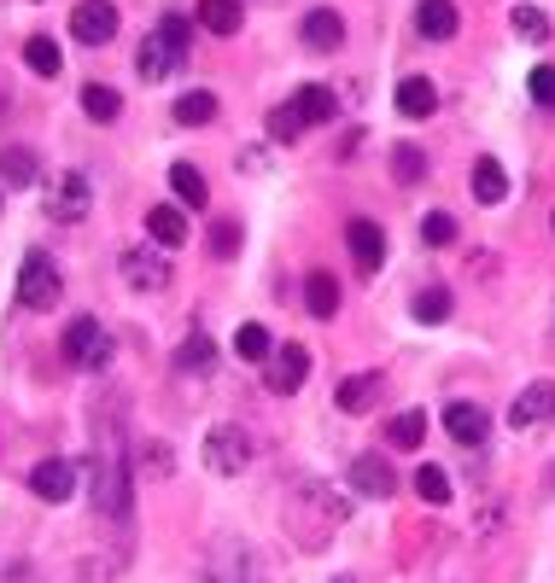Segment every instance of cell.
Here are the masks:
<instances>
[{
  "mask_svg": "<svg viewBox=\"0 0 555 583\" xmlns=\"http://www.w3.org/2000/svg\"><path fill=\"white\" fill-rule=\"evenodd\" d=\"M181 59H188V18L170 12L158 30H147V41H140V53H135V71L147 82H164V76L181 71Z\"/></svg>",
  "mask_w": 555,
  "mask_h": 583,
  "instance_id": "1",
  "label": "cell"
},
{
  "mask_svg": "<svg viewBox=\"0 0 555 583\" xmlns=\"http://www.w3.org/2000/svg\"><path fill=\"white\" fill-rule=\"evenodd\" d=\"M352 490L368 496V502H386V496L398 490L392 462H380V455H357V462H352Z\"/></svg>",
  "mask_w": 555,
  "mask_h": 583,
  "instance_id": "12",
  "label": "cell"
},
{
  "mask_svg": "<svg viewBox=\"0 0 555 583\" xmlns=\"http://www.w3.org/2000/svg\"><path fill=\"white\" fill-rule=\"evenodd\" d=\"M123 280H129L135 292H164L170 286V263H164V252L135 245V252H123Z\"/></svg>",
  "mask_w": 555,
  "mask_h": 583,
  "instance_id": "11",
  "label": "cell"
},
{
  "mask_svg": "<svg viewBox=\"0 0 555 583\" xmlns=\"http://www.w3.org/2000/svg\"><path fill=\"white\" fill-rule=\"evenodd\" d=\"M304 380H311V350L304 344H281L263 357V385L275 391V398H286V391H299Z\"/></svg>",
  "mask_w": 555,
  "mask_h": 583,
  "instance_id": "7",
  "label": "cell"
},
{
  "mask_svg": "<svg viewBox=\"0 0 555 583\" xmlns=\"http://www.w3.org/2000/svg\"><path fill=\"white\" fill-rule=\"evenodd\" d=\"M71 35L82 41V47H106V41L117 35V7H112V0H76Z\"/></svg>",
  "mask_w": 555,
  "mask_h": 583,
  "instance_id": "8",
  "label": "cell"
},
{
  "mask_svg": "<svg viewBox=\"0 0 555 583\" xmlns=\"http://www.w3.org/2000/svg\"><path fill=\"white\" fill-rule=\"evenodd\" d=\"M59 292H65V275L53 268V257L48 252H30L24 268H18V304H24V309H53Z\"/></svg>",
  "mask_w": 555,
  "mask_h": 583,
  "instance_id": "5",
  "label": "cell"
},
{
  "mask_svg": "<svg viewBox=\"0 0 555 583\" xmlns=\"http://www.w3.org/2000/svg\"><path fill=\"white\" fill-rule=\"evenodd\" d=\"M211 252H217V257H234V252H240V222L222 216V222L211 227Z\"/></svg>",
  "mask_w": 555,
  "mask_h": 583,
  "instance_id": "40",
  "label": "cell"
},
{
  "mask_svg": "<svg viewBox=\"0 0 555 583\" xmlns=\"http://www.w3.org/2000/svg\"><path fill=\"white\" fill-rule=\"evenodd\" d=\"M421 240H427V245H450V240H457V216H450V211H427Z\"/></svg>",
  "mask_w": 555,
  "mask_h": 583,
  "instance_id": "38",
  "label": "cell"
},
{
  "mask_svg": "<svg viewBox=\"0 0 555 583\" xmlns=\"http://www.w3.org/2000/svg\"><path fill=\"white\" fill-rule=\"evenodd\" d=\"M129 496H135V478H129V467H123V455L117 449L94 455V502L112 519H129Z\"/></svg>",
  "mask_w": 555,
  "mask_h": 583,
  "instance_id": "4",
  "label": "cell"
},
{
  "mask_svg": "<svg viewBox=\"0 0 555 583\" xmlns=\"http://www.w3.org/2000/svg\"><path fill=\"white\" fill-rule=\"evenodd\" d=\"M375 398H380V373H357V380H345L334 391V403L345 414H368V409H375Z\"/></svg>",
  "mask_w": 555,
  "mask_h": 583,
  "instance_id": "22",
  "label": "cell"
},
{
  "mask_svg": "<svg viewBox=\"0 0 555 583\" xmlns=\"http://www.w3.org/2000/svg\"><path fill=\"white\" fill-rule=\"evenodd\" d=\"M304 309H311L316 321H334L339 316V280L327 275V268H316V275L304 280Z\"/></svg>",
  "mask_w": 555,
  "mask_h": 583,
  "instance_id": "18",
  "label": "cell"
},
{
  "mask_svg": "<svg viewBox=\"0 0 555 583\" xmlns=\"http://www.w3.org/2000/svg\"><path fill=\"white\" fill-rule=\"evenodd\" d=\"M211 368H217V344L205 332H188L176 350V373H211Z\"/></svg>",
  "mask_w": 555,
  "mask_h": 583,
  "instance_id": "24",
  "label": "cell"
},
{
  "mask_svg": "<svg viewBox=\"0 0 555 583\" xmlns=\"http://www.w3.org/2000/svg\"><path fill=\"white\" fill-rule=\"evenodd\" d=\"M211 117H217V94L193 88V94H181V99H176V123H181V129H205Z\"/></svg>",
  "mask_w": 555,
  "mask_h": 583,
  "instance_id": "27",
  "label": "cell"
},
{
  "mask_svg": "<svg viewBox=\"0 0 555 583\" xmlns=\"http://www.w3.org/2000/svg\"><path fill=\"white\" fill-rule=\"evenodd\" d=\"M234 350H240V362H263L275 350V339H270V327H258V321H245L240 332H234Z\"/></svg>",
  "mask_w": 555,
  "mask_h": 583,
  "instance_id": "32",
  "label": "cell"
},
{
  "mask_svg": "<svg viewBox=\"0 0 555 583\" xmlns=\"http://www.w3.org/2000/svg\"><path fill=\"white\" fill-rule=\"evenodd\" d=\"M270 135H275V140H286V146H293V140L304 135V123H299V112H293V99L270 112Z\"/></svg>",
  "mask_w": 555,
  "mask_h": 583,
  "instance_id": "39",
  "label": "cell"
},
{
  "mask_svg": "<svg viewBox=\"0 0 555 583\" xmlns=\"http://www.w3.org/2000/svg\"><path fill=\"white\" fill-rule=\"evenodd\" d=\"M392 176L404 187H416L427 176V152H421V146H392Z\"/></svg>",
  "mask_w": 555,
  "mask_h": 583,
  "instance_id": "36",
  "label": "cell"
},
{
  "mask_svg": "<svg viewBox=\"0 0 555 583\" xmlns=\"http://www.w3.org/2000/svg\"><path fill=\"white\" fill-rule=\"evenodd\" d=\"M416 24H421L427 41H450V35H457V24H462V12L450 7V0H421Z\"/></svg>",
  "mask_w": 555,
  "mask_h": 583,
  "instance_id": "21",
  "label": "cell"
},
{
  "mask_svg": "<svg viewBox=\"0 0 555 583\" xmlns=\"http://www.w3.org/2000/svg\"><path fill=\"white\" fill-rule=\"evenodd\" d=\"M386 437H392V449H421V437H427V414H421V409L398 414V421L386 426Z\"/></svg>",
  "mask_w": 555,
  "mask_h": 583,
  "instance_id": "31",
  "label": "cell"
},
{
  "mask_svg": "<svg viewBox=\"0 0 555 583\" xmlns=\"http://www.w3.org/2000/svg\"><path fill=\"white\" fill-rule=\"evenodd\" d=\"M555 421V380H532L515 403H509V426L526 432V426H544Z\"/></svg>",
  "mask_w": 555,
  "mask_h": 583,
  "instance_id": "9",
  "label": "cell"
},
{
  "mask_svg": "<svg viewBox=\"0 0 555 583\" xmlns=\"http://www.w3.org/2000/svg\"><path fill=\"white\" fill-rule=\"evenodd\" d=\"M526 88H532V99H538L544 112H555V65H532L526 71Z\"/></svg>",
  "mask_w": 555,
  "mask_h": 583,
  "instance_id": "37",
  "label": "cell"
},
{
  "mask_svg": "<svg viewBox=\"0 0 555 583\" xmlns=\"http://www.w3.org/2000/svg\"><path fill=\"white\" fill-rule=\"evenodd\" d=\"M468 187H474L480 204H503V199H509V170H503L498 158H480L474 176H468Z\"/></svg>",
  "mask_w": 555,
  "mask_h": 583,
  "instance_id": "20",
  "label": "cell"
},
{
  "mask_svg": "<svg viewBox=\"0 0 555 583\" xmlns=\"http://www.w3.org/2000/svg\"><path fill=\"white\" fill-rule=\"evenodd\" d=\"M345 41V18L334 7H316V12H304V47L311 53H334Z\"/></svg>",
  "mask_w": 555,
  "mask_h": 583,
  "instance_id": "14",
  "label": "cell"
},
{
  "mask_svg": "<svg viewBox=\"0 0 555 583\" xmlns=\"http://www.w3.org/2000/svg\"><path fill=\"white\" fill-rule=\"evenodd\" d=\"M509 24H515V35H521V41H532V47H544V41L555 35L544 7H515V12H509Z\"/></svg>",
  "mask_w": 555,
  "mask_h": 583,
  "instance_id": "29",
  "label": "cell"
},
{
  "mask_svg": "<svg viewBox=\"0 0 555 583\" xmlns=\"http://www.w3.org/2000/svg\"><path fill=\"white\" fill-rule=\"evenodd\" d=\"M30 490L41 496V502H71V490H76V467L71 462H59V455H48V462H35L30 467Z\"/></svg>",
  "mask_w": 555,
  "mask_h": 583,
  "instance_id": "10",
  "label": "cell"
},
{
  "mask_svg": "<svg viewBox=\"0 0 555 583\" xmlns=\"http://www.w3.org/2000/svg\"><path fill=\"white\" fill-rule=\"evenodd\" d=\"M416 496H421L427 508H444L450 502V473L444 467H421L416 473Z\"/></svg>",
  "mask_w": 555,
  "mask_h": 583,
  "instance_id": "34",
  "label": "cell"
},
{
  "mask_svg": "<svg viewBox=\"0 0 555 583\" xmlns=\"http://www.w3.org/2000/svg\"><path fill=\"white\" fill-rule=\"evenodd\" d=\"M35 170L41 163H35L30 146H7V152H0V181L7 187H35Z\"/></svg>",
  "mask_w": 555,
  "mask_h": 583,
  "instance_id": "26",
  "label": "cell"
},
{
  "mask_svg": "<svg viewBox=\"0 0 555 583\" xmlns=\"http://www.w3.org/2000/svg\"><path fill=\"white\" fill-rule=\"evenodd\" d=\"M65 362L82 368V373H100V368L112 362V332L100 327L94 316H76V321L65 327Z\"/></svg>",
  "mask_w": 555,
  "mask_h": 583,
  "instance_id": "3",
  "label": "cell"
},
{
  "mask_svg": "<svg viewBox=\"0 0 555 583\" xmlns=\"http://www.w3.org/2000/svg\"><path fill=\"white\" fill-rule=\"evenodd\" d=\"M170 467H176V455H170V444H164V437H153V444H140V455H135V473L164 478Z\"/></svg>",
  "mask_w": 555,
  "mask_h": 583,
  "instance_id": "35",
  "label": "cell"
},
{
  "mask_svg": "<svg viewBox=\"0 0 555 583\" xmlns=\"http://www.w3.org/2000/svg\"><path fill=\"white\" fill-rule=\"evenodd\" d=\"M94 211V181L82 170H59L53 187H48V216L53 222H82Z\"/></svg>",
  "mask_w": 555,
  "mask_h": 583,
  "instance_id": "6",
  "label": "cell"
},
{
  "mask_svg": "<svg viewBox=\"0 0 555 583\" xmlns=\"http://www.w3.org/2000/svg\"><path fill=\"white\" fill-rule=\"evenodd\" d=\"M205 467H211L217 478H240L245 467H252V437H245V426L222 421L205 432Z\"/></svg>",
  "mask_w": 555,
  "mask_h": 583,
  "instance_id": "2",
  "label": "cell"
},
{
  "mask_svg": "<svg viewBox=\"0 0 555 583\" xmlns=\"http://www.w3.org/2000/svg\"><path fill=\"white\" fill-rule=\"evenodd\" d=\"M147 234L164 245V252H176V245H188L193 227H188V216H181L176 204H153V211H147Z\"/></svg>",
  "mask_w": 555,
  "mask_h": 583,
  "instance_id": "17",
  "label": "cell"
},
{
  "mask_svg": "<svg viewBox=\"0 0 555 583\" xmlns=\"http://www.w3.org/2000/svg\"><path fill=\"white\" fill-rule=\"evenodd\" d=\"M334 583H352V577H334Z\"/></svg>",
  "mask_w": 555,
  "mask_h": 583,
  "instance_id": "41",
  "label": "cell"
},
{
  "mask_svg": "<svg viewBox=\"0 0 555 583\" xmlns=\"http://www.w3.org/2000/svg\"><path fill=\"white\" fill-rule=\"evenodd\" d=\"M82 112H88L94 123H117L123 94H117V88H106V82H88V88H82Z\"/></svg>",
  "mask_w": 555,
  "mask_h": 583,
  "instance_id": "28",
  "label": "cell"
},
{
  "mask_svg": "<svg viewBox=\"0 0 555 583\" xmlns=\"http://www.w3.org/2000/svg\"><path fill=\"white\" fill-rule=\"evenodd\" d=\"M345 245H352V257H357V268H368V275H375V268L386 263V234L368 216H352L345 222Z\"/></svg>",
  "mask_w": 555,
  "mask_h": 583,
  "instance_id": "13",
  "label": "cell"
},
{
  "mask_svg": "<svg viewBox=\"0 0 555 583\" xmlns=\"http://www.w3.org/2000/svg\"><path fill=\"white\" fill-rule=\"evenodd\" d=\"M170 187H176L181 204H193V211H199L205 199H211V187H205V176L193 170V163H170Z\"/></svg>",
  "mask_w": 555,
  "mask_h": 583,
  "instance_id": "30",
  "label": "cell"
},
{
  "mask_svg": "<svg viewBox=\"0 0 555 583\" xmlns=\"http://www.w3.org/2000/svg\"><path fill=\"white\" fill-rule=\"evenodd\" d=\"M24 65H30L35 76H59V71H65V53H59L53 35H30V41H24Z\"/></svg>",
  "mask_w": 555,
  "mask_h": 583,
  "instance_id": "25",
  "label": "cell"
},
{
  "mask_svg": "<svg viewBox=\"0 0 555 583\" xmlns=\"http://www.w3.org/2000/svg\"><path fill=\"white\" fill-rule=\"evenodd\" d=\"M416 321H421V327H439V321H450V292H444V286H427V292H416Z\"/></svg>",
  "mask_w": 555,
  "mask_h": 583,
  "instance_id": "33",
  "label": "cell"
},
{
  "mask_svg": "<svg viewBox=\"0 0 555 583\" xmlns=\"http://www.w3.org/2000/svg\"><path fill=\"white\" fill-rule=\"evenodd\" d=\"M293 112H299L304 129H316V123L339 117V99H334V88H322V82H304V88L293 94Z\"/></svg>",
  "mask_w": 555,
  "mask_h": 583,
  "instance_id": "15",
  "label": "cell"
},
{
  "mask_svg": "<svg viewBox=\"0 0 555 583\" xmlns=\"http://www.w3.org/2000/svg\"><path fill=\"white\" fill-rule=\"evenodd\" d=\"M444 432L457 437V444H485L491 421H485L480 403H444Z\"/></svg>",
  "mask_w": 555,
  "mask_h": 583,
  "instance_id": "16",
  "label": "cell"
},
{
  "mask_svg": "<svg viewBox=\"0 0 555 583\" xmlns=\"http://www.w3.org/2000/svg\"><path fill=\"white\" fill-rule=\"evenodd\" d=\"M398 112L404 117H433L439 112V88L427 76H404L398 82Z\"/></svg>",
  "mask_w": 555,
  "mask_h": 583,
  "instance_id": "19",
  "label": "cell"
},
{
  "mask_svg": "<svg viewBox=\"0 0 555 583\" xmlns=\"http://www.w3.org/2000/svg\"><path fill=\"white\" fill-rule=\"evenodd\" d=\"M240 0H199V30L211 35H240Z\"/></svg>",
  "mask_w": 555,
  "mask_h": 583,
  "instance_id": "23",
  "label": "cell"
}]
</instances>
